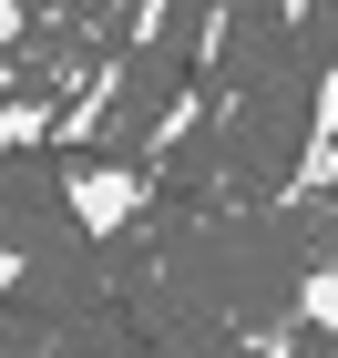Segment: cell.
I'll return each instance as SVG.
<instances>
[{
    "mask_svg": "<svg viewBox=\"0 0 338 358\" xmlns=\"http://www.w3.org/2000/svg\"><path fill=\"white\" fill-rule=\"evenodd\" d=\"M143 164H72L62 174V205H72V225H83V236H123V225L143 215Z\"/></svg>",
    "mask_w": 338,
    "mask_h": 358,
    "instance_id": "obj_1",
    "label": "cell"
},
{
    "mask_svg": "<svg viewBox=\"0 0 338 358\" xmlns=\"http://www.w3.org/2000/svg\"><path fill=\"white\" fill-rule=\"evenodd\" d=\"M10 287H21V246H0V307H10Z\"/></svg>",
    "mask_w": 338,
    "mask_h": 358,
    "instance_id": "obj_3",
    "label": "cell"
},
{
    "mask_svg": "<svg viewBox=\"0 0 338 358\" xmlns=\"http://www.w3.org/2000/svg\"><path fill=\"white\" fill-rule=\"evenodd\" d=\"M297 317H308V328H338V256L308 276V287H297Z\"/></svg>",
    "mask_w": 338,
    "mask_h": 358,
    "instance_id": "obj_2",
    "label": "cell"
}]
</instances>
